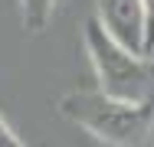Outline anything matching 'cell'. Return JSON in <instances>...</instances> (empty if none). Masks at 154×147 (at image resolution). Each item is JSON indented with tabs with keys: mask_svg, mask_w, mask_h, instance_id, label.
<instances>
[{
	"mask_svg": "<svg viewBox=\"0 0 154 147\" xmlns=\"http://www.w3.org/2000/svg\"><path fill=\"white\" fill-rule=\"evenodd\" d=\"M144 7V56H154V0H141Z\"/></svg>",
	"mask_w": 154,
	"mask_h": 147,
	"instance_id": "cell-5",
	"label": "cell"
},
{
	"mask_svg": "<svg viewBox=\"0 0 154 147\" xmlns=\"http://www.w3.org/2000/svg\"><path fill=\"white\" fill-rule=\"evenodd\" d=\"M0 147H26L20 137H17V131H13L3 118H0Z\"/></svg>",
	"mask_w": 154,
	"mask_h": 147,
	"instance_id": "cell-6",
	"label": "cell"
},
{
	"mask_svg": "<svg viewBox=\"0 0 154 147\" xmlns=\"http://www.w3.org/2000/svg\"><path fill=\"white\" fill-rule=\"evenodd\" d=\"M95 20L125 49L144 56V7H141V0H98Z\"/></svg>",
	"mask_w": 154,
	"mask_h": 147,
	"instance_id": "cell-3",
	"label": "cell"
},
{
	"mask_svg": "<svg viewBox=\"0 0 154 147\" xmlns=\"http://www.w3.org/2000/svg\"><path fill=\"white\" fill-rule=\"evenodd\" d=\"M85 52L98 75V88L122 101H154V56H138L112 39L98 20L85 23Z\"/></svg>",
	"mask_w": 154,
	"mask_h": 147,
	"instance_id": "cell-2",
	"label": "cell"
},
{
	"mask_svg": "<svg viewBox=\"0 0 154 147\" xmlns=\"http://www.w3.org/2000/svg\"><path fill=\"white\" fill-rule=\"evenodd\" d=\"M59 115L108 147H141L154 131V101H122L102 88L66 92Z\"/></svg>",
	"mask_w": 154,
	"mask_h": 147,
	"instance_id": "cell-1",
	"label": "cell"
},
{
	"mask_svg": "<svg viewBox=\"0 0 154 147\" xmlns=\"http://www.w3.org/2000/svg\"><path fill=\"white\" fill-rule=\"evenodd\" d=\"M20 3H23V23H26V29H33V33L46 29L53 10H56V0H20Z\"/></svg>",
	"mask_w": 154,
	"mask_h": 147,
	"instance_id": "cell-4",
	"label": "cell"
}]
</instances>
